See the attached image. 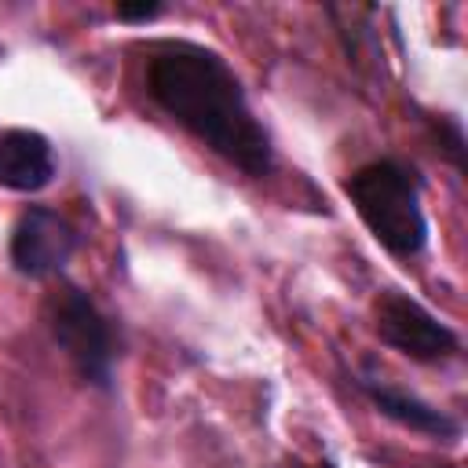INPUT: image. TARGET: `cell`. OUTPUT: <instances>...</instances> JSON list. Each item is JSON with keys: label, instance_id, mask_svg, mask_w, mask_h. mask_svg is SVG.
Returning <instances> with one entry per match:
<instances>
[{"label": "cell", "instance_id": "6da1fadb", "mask_svg": "<svg viewBox=\"0 0 468 468\" xmlns=\"http://www.w3.org/2000/svg\"><path fill=\"white\" fill-rule=\"evenodd\" d=\"M150 99L176 117L212 154L241 168L245 176H267L274 146L256 121L238 73L212 48L190 40H161L146 58Z\"/></svg>", "mask_w": 468, "mask_h": 468}, {"label": "cell", "instance_id": "7a4b0ae2", "mask_svg": "<svg viewBox=\"0 0 468 468\" xmlns=\"http://www.w3.org/2000/svg\"><path fill=\"white\" fill-rule=\"evenodd\" d=\"M358 219L391 256H417L428 245V219L420 208V179L406 161L384 157L355 168L344 179Z\"/></svg>", "mask_w": 468, "mask_h": 468}, {"label": "cell", "instance_id": "3957f363", "mask_svg": "<svg viewBox=\"0 0 468 468\" xmlns=\"http://www.w3.org/2000/svg\"><path fill=\"white\" fill-rule=\"evenodd\" d=\"M44 318H48L51 340L66 351V358L73 362L80 380L110 391L117 351H113V329H110L106 314L95 307V300L84 289L62 282L55 292H48Z\"/></svg>", "mask_w": 468, "mask_h": 468}, {"label": "cell", "instance_id": "277c9868", "mask_svg": "<svg viewBox=\"0 0 468 468\" xmlns=\"http://www.w3.org/2000/svg\"><path fill=\"white\" fill-rule=\"evenodd\" d=\"M373 322H377V336L413 362H442L461 347L457 333L446 322H439L424 303H417L399 289H384L377 296Z\"/></svg>", "mask_w": 468, "mask_h": 468}, {"label": "cell", "instance_id": "5b68a950", "mask_svg": "<svg viewBox=\"0 0 468 468\" xmlns=\"http://www.w3.org/2000/svg\"><path fill=\"white\" fill-rule=\"evenodd\" d=\"M77 249V227L48 208V205H29L15 227H11V263L18 274L26 278H51L66 267V260L73 256Z\"/></svg>", "mask_w": 468, "mask_h": 468}, {"label": "cell", "instance_id": "8992f818", "mask_svg": "<svg viewBox=\"0 0 468 468\" xmlns=\"http://www.w3.org/2000/svg\"><path fill=\"white\" fill-rule=\"evenodd\" d=\"M55 176V150L48 135L33 128L0 132V186L15 194L44 190Z\"/></svg>", "mask_w": 468, "mask_h": 468}, {"label": "cell", "instance_id": "52a82bcc", "mask_svg": "<svg viewBox=\"0 0 468 468\" xmlns=\"http://www.w3.org/2000/svg\"><path fill=\"white\" fill-rule=\"evenodd\" d=\"M358 388L366 391V399L384 413V417H391V420H399L402 428H410V431H420V435H435V439H457L461 435V424L450 417V413H442V410H435L431 402H424V399H417V395H410V391H402V388H395V384H388V380H380V377H358Z\"/></svg>", "mask_w": 468, "mask_h": 468}, {"label": "cell", "instance_id": "ba28073f", "mask_svg": "<svg viewBox=\"0 0 468 468\" xmlns=\"http://www.w3.org/2000/svg\"><path fill=\"white\" fill-rule=\"evenodd\" d=\"M165 7L157 0H139V4H117V18L121 22H150L157 18Z\"/></svg>", "mask_w": 468, "mask_h": 468}, {"label": "cell", "instance_id": "9c48e42d", "mask_svg": "<svg viewBox=\"0 0 468 468\" xmlns=\"http://www.w3.org/2000/svg\"><path fill=\"white\" fill-rule=\"evenodd\" d=\"M296 468H336V464H333V461H314V464H300V461H296Z\"/></svg>", "mask_w": 468, "mask_h": 468}, {"label": "cell", "instance_id": "30bf717a", "mask_svg": "<svg viewBox=\"0 0 468 468\" xmlns=\"http://www.w3.org/2000/svg\"><path fill=\"white\" fill-rule=\"evenodd\" d=\"M442 468H461V464H442Z\"/></svg>", "mask_w": 468, "mask_h": 468}]
</instances>
